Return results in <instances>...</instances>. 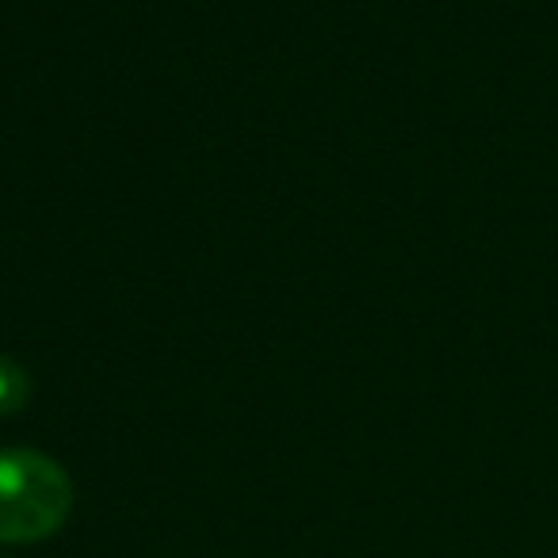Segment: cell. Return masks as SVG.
Returning <instances> with one entry per match:
<instances>
[{
	"label": "cell",
	"instance_id": "7a4b0ae2",
	"mask_svg": "<svg viewBox=\"0 0 558 558\" xmlns=\"http://www.w3.org/2000/svg\"><path fill=\"white\" fill-rule=\"evenodd\" d=\"M32 398V379L12 356H0V417L16 413Z\"/></svg>",
	"mask_w": 558,
	"mask_h": 558
},
{
	"label": "cell",
	"instance_id": "6da1fadb",
	"mask_svg": "<svg viewBox=\"0 0 558 558\" xmlns=\"http://www.w3.org/2000/svg\"><path fill=\"white\" fill-rule=\"evenodd\" d=\"M73 482L62 463L32 448L0 451V543H43L65 524Z\"/></svg>",
	"mask_w": 558,
	"mask_h": 558
}]
</instances>
